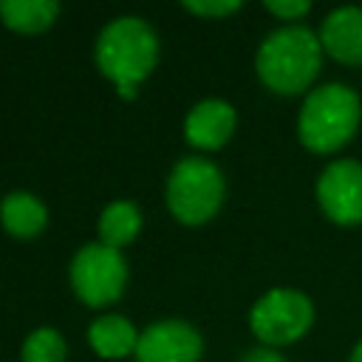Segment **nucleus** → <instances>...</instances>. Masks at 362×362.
Instances as JSON below:
<instances>
[{
	"label": "nucleus",
	"mask_w": 362,
	"mask_h": 362,
	"mask_svg": "<svg viewBox=\"0 0 362 362\" xmlns=\"http://www.w3.org/2000/svg\"><path fill=\"white\" fill-rule=\"evenodd\" d=\"M240 362H286V359H283V354H280L277 348L255 345V348H249V351L240 356Z\"/></svg>",
	"instance_id": "obj_18"
},
{
	"label": "nucleus",
	"mask_w": 362,
	"mask_h": 362,
	"mask_svg": "<svg viewBox=\"0 0 362 362\" xmlns=\"http://www.w3.org/2000/svg\"><path fill=\"white\" fill-rule=\"evenodd\" d=\"M263 8L269 14H274L277 20H283L286 25H294L300 17H305L311 11V3L308 0H266Z\"/></svg>",
	"instance_id": "obj_17"
},
{
	"label": "nucleus",
	"mask_w": 362,
	"mask_h": 362,
	"mask_svg": "<svg viewBox=\"0 0 362 362\" xmlns=\"http://www.w3.org/2000/svg\"><path fill=\"white\" fill-rule=\"evenodd\" d=\"M348 362H362V339L354 345V351H351V356H348Z\"/></svg>",
	"instance_id": "obj_19"
},
{
	"label": "nucleus",
	"mask_w": 362,
	"mask_h": 362,
	"mask_svg": "<svg viewBox=\"0 0 362 362\" xmlns=\"http://www.w3.org/2000/svg\"><path fill=\"white\" fill-rule=\"evenodd\" d=\"M238 127V110L218 96L195 102L184 116V139L195 150H221Z\"/></svg>",
	"instance_id": "obj_9"
},
{
	"label": "nucleus",
	"mask_w": 362,
	"mask_h": 362,
	"mask_svg": "<svg viewBox=\"0 0 362 362\" xmlns=\"http://www.w3.org/2000/svg\"><path fill=\"white\" fill-rule=\"evenodd\" d=\"M139 334L136 325L124 317V314H99L90 325H88V345L93 348L96 356L102 359H124L136 354L139 345Z\"/></svg>",
	"instance_id": "obj_12"
},
{
	"label": "nucleus",
	"mask_w": 362,
	"mask_h": 362,
	"mask_svg": "<svg viewBox=\"0 0 362 362\" xmlns=\"http://www.w3.org/2000/svg\"><path fill=\"white\" fill-rule=\"evenodd\" d=\"M167 209L184 226H201L212 221L226 198V178L212 158L184 156L173 164L164 184Z\"/></svg>",
	"instance_id": "obj_4"
},
{
	"label": "nucleus",
	"mask_w": 362,
	"mask_h": 362,
	"mask_svg": "<svg viewBox=\"0 0 362 362\" xmlns=\"http://www.w3.org/2000/svg\"><path fill=\"white\" fill-rule=\"evenodd\" d=\"M141 223H144V215H141V209H139L136 201H130V198H113V201H107L102 206L99 221H96L99 243L122 252L124 246H130L139 238Z\"/></svg>",
	"instance_id": "obj_13"
},
{
	"label": "nucleus",
	"mask_w": 362,
	"mask_h": 362,
	"mask_svg": "<svg viewBox=\"0 0 362 362\" xmlns=\"http://www.w3.org/2000/svg\"><path fill=\"white\" fill-rule=\"evenodd\" d=\"M314 325V303L305 291L277 286L263 291L249 308V328L260 345L283 348L308 334Z\"/></svg>",
	"instance_id": "obj_5"
},
{
	"label": "nucleus",
	"mask_w": 362,
	"mask_h": 362,
	"mask_svg": "<svg viewBox=\"0 0 362 362\" xmlns=\"http://www.w3.org/2000/svg\"><path fill=\"white\" fill-rule=\"evenodd\" d=\"M317 204L322 215L337 226L362 223V161L337 158L328 161L317 178Z\"/></svg>",
	"instance_id": "obj_7"
},
{
	"label": "nucleus",
	"mask_w": 362,
	"mask_h": 362,
	"mask_svg": "<svg viewBox=\"0 0 362 362\" xmlns=\"http://www.w3.org/2000/svg\"><path fill=\"white\" fill-rule=\"evenodd\" d=\"M322 45L317 31L294 23V25H280L269 31L255 54V71L257 79L280 96H297L305 93L320 68H322Z\"/></svg>",
	"instance_id": "obj_2"
},
{
	"label": "nucleus",
	"mask_w": 362,
	"mask_h": 362,
	"mask_svg": "<svg viewBox=\"0 0 362 362\" xmlns=\"http://www.w3.org/2000/svg\"><path fill=\"white\" fill-rule=\"evenodd\" d=\"M68 280L74 294L88 308L113 305L127 286V260L119 249H110L99 240L82 243L68 266Z\"/></svg>",
	"instance_id": "obj_6"
},
{
	"label": "nucleus",
	"mask_w": 362,
	"mask_h": 362,
	"mask_svg": "<svg viewBox=\"0 0 362 362\" xmlns=\"http://www.w3.org/2000/svg\"><path fill=\"white\" fill-rule=\"evenodd\" d=\"M0 226L20 240L37 238L48 226V206L28 189H14L0 201Z\"/></svg>",
	"instance_id": "obj_11"
},
{
	"label": "nucleus",
	"mask_w": 362,
	"mask_h": 362,
	"mask_svg": "<svg viewBox=\"0 0 362 362\" xmlns=\"http://www.w3.org/2000/svg\"><path fill=\"white\" fill-rule=\"evenodd\" d=\"M362 99L342 82H325L305 93L297 113V139L305 150L328 156L342 150L359 130Z\"/></svg>",
	"instance_id": "obj_3"
},
{
	"label": "nucleus",
	"mask_w": 362,
	"mask_h": 362,
	"mask_svg": "<svg viewBox=\"0 0 362 362\" xmlns=\"http://www.w3.org/2000/svg\"><path fill=\"white\" fill-rule=\"evenodd\" d=\"M133 356L136 362H201L204 337L192 322L181 317H167L150 322L139 334Z\"/></svg>",
	"instance_id": "obj_8"
},
{
	"label": "nucleus",
	"mask_w": 362,
	"mask_h": 362,
	"mask_svg": "<svg viewBox=\"0 0 362 362\" xmlns=\"http://www.w3.org/2000/svg\"><path fill=\"white\" fill-rule=\"evenodd\" d=\"M181 6L189 14H195V17H212V20H218V17L235 14L243 3L240 0H184Z\"/></svg>",
	"instance_id": "obj_16"
},
{
	"label": "nucleus",
	"mask_w": 362,
	"mask_h": 362,
	"mask_svg": "<svg viewBox=\"0 0 362 362\" xmlns=\"http://www.w3.org/2000/svg\"><path fill=\"white\" fill-rule=\"evenodd\" d=\"M65 359H68V342L62 331L51 325L34 328L20 345V362H65Z\"/></svg>",
	"instance_id": "obj_15"
},
{
	"label": "nucleus",
	"mask_w": 362,
	"mask_h": 362,
	"mask_svg": "<svg viewBox=\"0 0 362 362\" xmlns=\"http://www.w3.org/2000/svg\"><path fill=\"white\" fill-rule=\"evenodd\" d=\"M161 42L156 28L139 14H119L102 25L93 42V62L99 74L113 82L122 99H136L139 85L156 71Z\"/></svg>",
	"instance_id": "obj_1"
},
{
	"label": "nucleus",
	"mask_w": 362,
	"mask_h": 362,
	"mask_svg": "<svg viewBox=\"0 0 362 362\" xmlns=\"http://www.w3.org/2000/svg\"><path fill=\"white\" fill-rule=\"evenodd\" d=\"M322 51L342 65H362V6H339L320 23Z\"/></svg>",
	"instance_id": "obj_10"
},
{
	"label": "nucleus",
	"mask_w": 362,
	"mask_h": 362,
	"mask_svg": "<svg viewBox=\"0 0 362 362\" xmlns=\"http://www.w3.org/2000/svg\"><path fill=\"white\" fill-rule=\"evenodd\" d=\"M62 6L57 0H0V20L17 34H42L48 31Z\"/></svg>",
	"instance_id": "obj_14"
}]
</instances>
